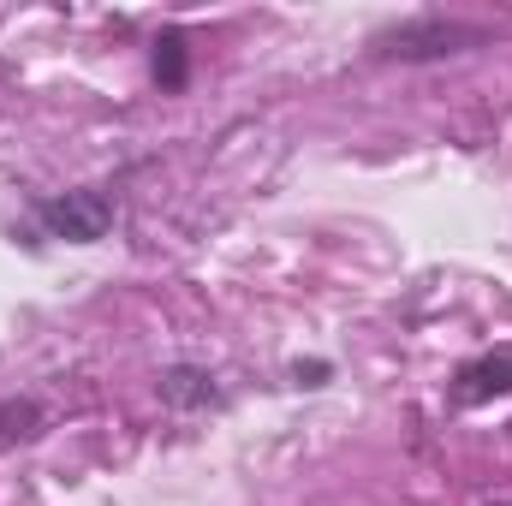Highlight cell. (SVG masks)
<instances>
[{
  "instance_id": "6da1fadb",
  "label": "cell",
  "mask_w": 512,
  "mask_h": 506,
  "mask_svg": "<svg viewBox=\"0 0 512 506\" xmlns=\"http://www.w3.org/2000/svg\"><path fill=\"white\" fill-rule=\"evenodd\" d=\"M36 221L48 239H66V245H96L114 233L120 221V197L108 185H84V191H66V197H42L36 203Z\"/></svg>"
},
{
  "instance_id": "7a4b0ae2",
  "label": "cell",
  "mask_w": 512,
  "mask_h": 506,
  "mask_svg": "<svg viewBox=\"0 0 512 506\" xmlns=\"http://www.w3.org/2000/svg\"><path fill=\"white\" fill-rule=\"evenodd\" d=\"M382 42H387L393 60H441V54H459V48L483 42V30H471V24H447V18H429V24H405V30H393V36H382Z\"/></svg>"
},
{
  "instance_id": "3957f363",
  "label": "cell",
  "mask_w": 512,
  "mask_h": 506,
  "mask_svg": "<svg viewBox=\"0 0 512 506\" xmlns=\"http://www.w3.org/2000/svg\"><path fill=\"white\" fill-rule=\"evenodd\" d=\"M501 393H512V346H495V352L471 358L453 376V405H489Z\"/></svg>"
},
{
  "instance_id": "277c9868",
  "label": "cell",
  "mask_w": 512,
  "mask_h": 506,
  "mask_svg": "<svg viewBox=\"0 0 512 506\" xmlns=\"http://www.w3.org/2000/svg\"><path fill=\"white\" fill-rule=\"evenodd\" d=\"M161 399H167L173 411L215 405V381L203 376V370H191V364H179V370H167V376H161Z\"/></svg>"
},
{
  "instance_id": "5b68a950",
  "label": "cell",
  "mask_w": 512,
  "mask_h": 506,
  "mask_svg": "<svg viewBox=\"0 0 512 506\" xmlns=\"http://www.w3.org/2000/svg\"><path fill=\"white\" fill-rule=\"evenodd\" d=\"M155 78H161L167 90L185 84V36H179V30H161V36H155Z\"/></svg>"
},
{
  "instance_id": "8992f818",
  "label": "cell",
  "mask_w": 512,
  "mask_h": 506,
  "mask_svg": "<svg viewBox=\"0 0 512 506\" xmlns=\"http://www.w3.org/2000/svg\"><path fill=\"white\" fill-rule=\"evenodd\" d=\"M24 423H36V405L24 399V405H0V441H12V435H30Z\"/></svg>"
}]
</instances>
